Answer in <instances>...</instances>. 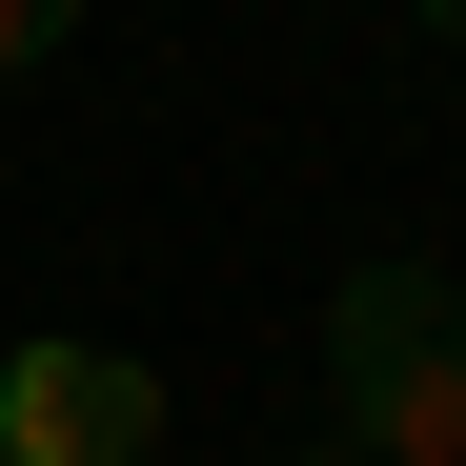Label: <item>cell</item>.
<instances>
[{
    "instance_id": "obj_1",
    "label": "cell",
    "mask_w": 466,
    "mask_h": 466,
    "mask_svg": "<svg viewBox=\"0 0 466 466\" xmlns=\"http://www.w3.org/2000/svg\"><path fill=\"white\" fill-rule=\"evenodd\" d=\"M325 446L345 466H466V284L446 264L325 284Z\"/></svg>"
},
{
    "instance_id": "obj_2",
    "label": "cell",
    "mask_w": 466,
    "mask_h": 466,
    "mask_svg": "<svg viewBox=\"0 0 466 466\" xmlns=\"http://www.w3.org/2000/svg\"><path fill=\"white\" fill-rule=\"evenodd\" d=\"M0 466H163V365L102 325H21L0 345Z\"/></svg>"
},
{
    "instance_id": "obj_4",
    "label": "cell",
    "mask_w": 466,
    "mask_h": 466,
    "mask_svg": "<svg viewBox=\"0 0 466 466\" xmlns=\"http://www.w3.org/2000/svg\"><path fill=\"white\" fill-rule=\"evenodd\" d=\"M406 21H426V41H466V0H406Z\"/></svg>"
},
{
    "instance_id": "obj_5",
    "label": "cell",
    "mask_w": 466,
    "mask_h": 466,
    "mask_svg": "<svg viewBox=\"0 0 466 466\" xmlns=\"http://www.w3.org/2000/svg\"><path fill=\"white\" fill-rule=\"evenodd\" d=\"M0 183H21V142H0Z\"/></svg>"
},
{
    "instance_id": "obj_3",
    "label": "cell",
    "mask_w": 466,
    "mask_h": 466,
    "mask_svg": "<svg viewBox=\"0 0 466 466\" xmlns=\"http://www.w3.org/2000/svg\"><path fill=\"white\" fill-rule=\"evenodd\" d=\"M61 41H82V0H0V82H41Z\"/></svg>"
}]
</instances>
